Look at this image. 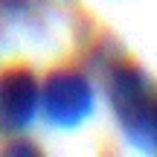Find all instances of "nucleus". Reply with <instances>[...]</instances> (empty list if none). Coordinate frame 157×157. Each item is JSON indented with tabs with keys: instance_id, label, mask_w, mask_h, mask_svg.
<instances>
[{
	"instance_id": "1",
	"label": "nucleus",
	"mask_w": 157,
	"mask_h": 157,
	"mask_svg": "<svg viewBox=\"0 0 157 157\" xmlns=\"http://www.w3.org/2000/svg\"><path fill=\"white\" fill-rule=\"evenodd\" d=\"M93 87L76 70H56L41 84V111L58 128H76L93 113Z\"/></svg>"
},
{
	"instance_id": "2",
	"label": "nucleus",
	"mask_w": 157,
	"mask_h": 157,
	"mask_svg": "<svg viewBox=\"0 0 157 157\" xmlns=\"http://www.w3.org/2000/svg\"><path fill=\"white\" fill-rule=\"evenodd\" d=\"M41 111V82L26 67L0 73V134H21Z\"/></svg>"
},
{
	"instance_id": "3",
	"label": "nucleus",
	"mask_w": 157,
	"mask_h": 157,
	"mask_svg": "<svg viewBox=\"0 0 157 157\" xmlns=\"http://www.w3.org/2000/svg\"><path fill=\"white\" fill-rule=\"evenodd\" d=\"M137 148H143V151H157V99L151 105V111H148L146 122H143L140 128V137L134 140Z\"/></svg>"
}]
</instances>
